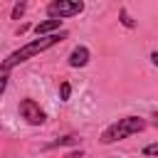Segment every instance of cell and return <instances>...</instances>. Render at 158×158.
<instances>
[{"mask_svg": "<svg viewBox=\"0 0 158 158\" xmlns=\"http://www.w3.org/2000/svg\"><path fill=\"white\" fill-rule=\"evenodd\" d=\"M89 62V49L86 47H74L72 49V54H69V67H84Z\"/></svg>", "mask_w": 158, "mask_h": 158, "instance_id": "obj_5", "label": "cell"}, {"mask_svg": "<svg viewBox=\"0 0 158 158\" xmlns=\"http://www.w3.org/2000/svg\"><path fill=\"white\" fill-rule=\"evenodd\" d=\"M62 37H64V35H47V37H40V40H35V42H27L25 47L15 49V52L2 62V72H10V69H12V67H17L20 62H27L30 57H35V54H40V52H44V49L54 47Z\"/></svg>", "mask_w": 158, "mask_h": 158, "instance_id": "obj_1", "label": "cell"}, {"mask_svg": "<svg viewBox=\"0 0 158 158\" xmlns=\"http://www.w3.org/2000/svg\"><path fill=\"white\" fill-rule=\"evenodd\" d=\"M156 153H158V143H151L143 148V156H156Z\"/></svg>", "mask_w": 158, "mask_h": 158, "instance_id": "obj_11", "label": "cell"}, {"mask_svg": "<svg viewBox=\"0 0 158 158\" xmlns=\"http://www.w3.org/2000/svg\"><path fill=\"white\" fill-rule=\"evenodd\" d=\"M121 22H123V25H126V27H133V25H136V22H133V20H131V15H128V12H126V10H121Z\"/></svg>", "mask_w": 158, "mask_h": 158, "instance_id": "obj_10", "label": "cell"}, {"mask_svg": "<svg viewBox=\"0 0 158 158\" xmlns=\"http://www.w3.org/2000/svg\"><path fill=\"white\" fill-rule=\"evenodd\" d=\"M25 10H27V5H25V2H17V5L12 7V20H20Z\"/></svg>", "mask_w": 158, "mask_h": 158, "instance_id": "obj_9", "label": "cell"}, {"mask_svg": "<svg viewBox=\"0 0 158 158\" xmlns=\"http://www.w3.org/2000/svg\"><path fill=\"white\" fill-rule=\"evenodd\" d=\"M84 10L81 0H54L47 5V15L49 20H62V17H74Z\"/></svg>", "mask_w": 158, "mask_h": 158, "instance_id": "obj_3", "label": "cell"}, {"mask_svg": "<svg viewBox=\"0 0 158 158\" xmlns=\"http://www.w3.org/2000/svg\"><path fill=\"white\" fill-rule=\"evenodd\" d=\"M20 116H22L27 123H32V126H40V123L44 121V111L40 109V104H37L35 99H22V101H20Z\"/></svg>", "mask_w": 158, "mask_h": 158, "instance_id": "obj_4", "label": "cell"}, {"mask_svg": "<svg viewBox=\"0 0 158 158\" xmlns=\"http://www.w3.org/2000/svg\"><path fill=\"white\" fill-rule=\"evenodd\" d=\"M69 94H72L69 81H62V84H59V96H62V101H67V99H69Z\"/></svg>", "mask_w": 158, "mask_h": 158, "instance_id": "obj_8", "label": "cell"}, {"mask_svg": "<svg viewBox=\"0 0 158 158\" xmlns=\"http://www.w3.org/2000/svg\"><path fill=\"white\" fill-rule=\"evenodd\" d=\"M72 143H77V138H74V136H64V138H57L54 143H49V148H57V146H72Z\"/></svg>", "mask_w": 158, "mask_h": 158, "instance_id": "obj_7", "label": "cell"}, {"mask_svg": "<svg viewBox=\"0 0 158 158\" xmlns=\"http://www.w3.org/2000/svg\"><path fill=\"white\" fill-rule=\"evenodd\" d=\"M7 89V77L5 74H0V96H2V91Z\"/></svg>", "mask_w": 158, "mask_h": 158, "instance_id": "obj_12", "label": "cell"}, {"mask_svg": "<svg viewBox=\"0 0 158 158\" xmlns=\"http://www.w3.org/2000/svg\"><path fill=\"white\" fill-rule=\"evenodd\" d=\"M67 158H81V151H74V153H69Z\"/></svg>", "mask_w": 158, "mask_h": 158, "instance_id": "obj_13", "label": "cell"}, {"mask_svg": "<svg viewBox=\"0 0 158 158\" xmlns=\"http://www.w3.org/2000/svg\"><path fill=\"white\" fill-rule=\"evenodd\" d=\"M146 128V121L138 118V116H126V118H118L116 123H111L104 133H101V143H114V141H121L126 136H133V133H141Z\"/></svg>", "mask_w": 158, "mask_h": 158, "instance_id": "obj_2", "label": "cell"}, {"mask_svg": "<svg viewBox=\"0 0 158 158\" xmlns=\"http://www.w3.org/2000/svg\"><path fill=\"white\" fill-rule=\"evenodd\" d=\"M59 27H62V20H44L40 25H35V32H37V37H47L49 32H54Z\"/></svg>", "mask_w": 158, "mask_h": 158, "instance_id": "obj_6", "label": "cell"}]
</instances>
